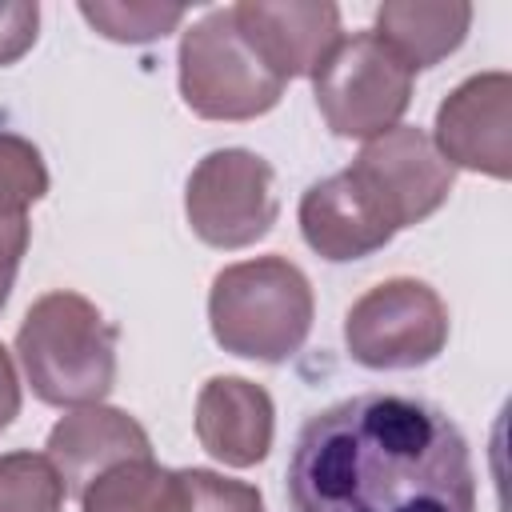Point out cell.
Here are the masks:
<instances>
[{"mask_svg": "<svg viewBox=\"0 0 512 512\" xmlns=\"http://www.w3.org/2000/svg\"><path fill=\"white\" fill-rule=\"evenodd\" d=\"M64 480L48 456L8 452L0 456V512H60Z\"/></svg>", "mask_w": 512, "mask_h": 512, "instance_id": "cell-17", "label": "cell"}, {"mask_svg": "<svg viewBox=\"0 0 512 512\" xmlns=\"http://www.w3.org/2000/svg\"><path fill=\"white\" fill-rule=\"evenodd\" d=\"M344 340L364 368H420L448 344V308L424 280H384L348 308Z\"/></svg>", "mask_w": 512, "mask_h": 512, "instance_id": "cell-6", "label": "cell"}, {"mask_svg": "<svg viewBox=\"0 0 512 512\" xmlns=\"http://www.w3.org/2000/svg\"><path fill=\"white\" fill-rule=\"evenodd\" d=\"M80 512H184V480L172 468L128 460L80 492Z\"/></svg>", "mask_w": 512, "mask_h": 512, "instance_id": "cell-16", "label": "cell"}, {"mask_svg": "<svg viewBox=\"0 0 512 512\" xmlns=\"http://www.w3.org/2000/svg\"><path fill=\"white\" fill-rule=\"evenodd\" d=\"M184 212L192 232L212 248L256 244L260 236H268L280 212L268 160L244 148L208 152L188 176Z\"/></svg>", "mask_w": 512, "mask_h": 512, "instance_id": "cell-7", "label": "cell"}, {"mask_svg": "<svg viewBox=\"0 0 512 512\" xmlns=\"http://www.w3.org/2000/svg\"><path fill=\"white\" fill-rule=\"evenodd\" d=\"M352 168L376 188V196L388 204L400 228L432 216L448 200L456 180L452 164L440 156L432 136H424L412 124H396L384 136L368 140Z\"/></svg>", "mask_w": 512, "mask_h": 512, "instance_id": "cell-9", "label": "cell"}, {"mask_svg": "<svg viewBox=\"0 0 512 512\" xmlns=\"http://www.w3.org/2000/svg\"><path fill=\"white\" fill-rule=\"evenodd\" d=\"M272 396L240 376H216L196 400V436L204 452L232 468H248L272 448Z\"/></svg>", "mask_w": 512, "mask_h": 512, "instance_id": "cell-13", "label": "cell"}, {"mask_svg": "<svg viewBox=\"0 0 512 512\" xmlns=\"http://www.w3.org/2000/svg\"><path fill=\"white\" fill-rule=\"evenodd\" d=\"M212 336L248 360H288L312 328V284L284 256L228 264L208 296Z\"/></svg>", "mask_w": 512, "mask_h": 512, "instance_id": "cell-3", "label": "cell"}, {"mask_svg": "<svg viewBox=\"0 0 512 512\" xmlns=\"http://www.w3.org/2000/svg\"><path fill=\"white\" fill-rule=\"evenodd\" d=\"M292 512H476L460 428L400 392L348 396L304 420L288 456Z\"/></svg>", "mask_w": 512, "mask_h": 512, "instance_id": "cell-1", "label": "cell"}, {"mask_svg": "<svg viewBox=\"0 0 512 512\" xmlns=\"http://www.w3.org/2000/svg\"><path fill=\"white\" fill-rule=\"evenodd\" d=\"M180 92L204 120H252L276 108L284 80L252 52L232 8H216L180 40Z\"/></svg>", "mask_w": 512, "mask_h": 512, "instance_id": "cell-4", "label": "cell"}, {"mask_svg": "<svg viewBox=\"0 0 512 512\" xmlns=\"http://www.w3.org/2000/svg\"><path fill=\"white\" fill-rule=\"evenodd\" d=\"M16 412H20V380H16L12 356L0 348V432L16 420Z\"/></svg>", "mask_w": 512, "mask_h": 512, "instance_id": "cell-21", "label": "cell"}, {"mask_svg": "<svg viewBox=\"0 0 512 512\" xmlns=\"http://www.w3.org/2000/svg\"><path fill=\"white\" fill-rule=\"evenodd\" d=\"M80 16L108 40L120 44H144L156 36H168L180 20L184 8L180 4H80Z\"/></svg>", "mask_w": 512, "mask_h": 512, "instance_id": "cell-18", "label": "cell"}, {"mask_svg": "<svg viewBox=\"0 0 512 512\" xmlns=\"http://www.w3.org/2000/svg\"><path fill=\"white\" fill-rule=\"evenodd\" d=\"M148 432L120 408L84 404L48 432V460L64 480V492H84L116 464L148 460Z\"/></svg>", "mask_w": 512, "mask_h": 512, "instance_id": "cell-12", "label": "cell"}, {"mask_svg": "<svg viewBox=\"0 0 512 512\" xmlns=\"http://www.w3.org/2000/svg\"><path fill=\"white\" fill-rule=\"evenodd\" d=\"M472 24V4L448 0V4H380L376 12V36L416 72L440 64L448 52L460 48L464 32Z\"/></svg>", "mask_w": 512, "mask_h": 512, "instance_id": "cell-14", "label": "cell"}, {"mask_svg": "<svg viewBox=\"0 0 512 512\" xmlns=\"http://www.w3.org/2000/svg\"><path fill=\"white\" fill-rule=\"evenodd\" d=\"M316 76V108L336 136L376 140L404 116L412 100V68L376 36L340 40Z\"/></svg>", "mask_w": 512, "mask_h": 512, "instance_id": "cell-5", "label": "cell"}, {"mask_svg": "<svg viewBox=\"0 0 512 512\" xmlns=\"http://www.w3.org/2000/svg\"><path fill=\"white\" fill-rule=\"evenodd\" d=\"M116 324L76 292L40 296L20 332L16 356L44 404H100L116 384Z\"/></svg>", "mask_w": 512, "mask_h": 512, "instance_id": "cell-2", "label": "cell"}, {"mask_svg": "<svg viewBox=\"0 0 512 512\" xmlns=\"http://www.w3.org/2000/svg\"><path fill=\"white\" fill-rule=\"evenodd\" d=\"M440 156L456 168L488 172L504 180L512 172V80L508 72H484L464 80L436 112Z\"/></svg>", "mask_w": 512, "mask_h": 512, "instance_id": "cell-8", "label": "cell"}, {"mask_svg": "<svg viewBox=\"0 0 512 512\" xmlns=\"http://www.w3.org/2000/svg\"><path fill=\"white\" fill-rule=\"evenodd\" d=\"M300 232L324 260H360L384 248L400 232V224L376 196V188L356 168H344L304 192Z\"/></svg>", "mask_w": 512, "mask_h": 512, "instance_id": "cell-10", "label": "cell"}, {"mask_svg": "<svg viewBox=\"0 0 512 512\" xmlns=\"http://www.w3.org/2000/svg\"><path fill=\"white\" fill-rule=\"evenodd\" d=\"M36 28H40L36 4H0V68L16 64L36 44Z\"/></svg>", "mask_w": 512, "mask_h": 512, "instance_id": "cell-20", "label": "cell"}, {"mask_svg": "<svg viewBox=\"0 0 512 512\" xmlns=\"http://www.w3.org/2000/svg\"><path fill=\"white\" fill-rule=\"evenodd\" d=\"M184 512H264V500L252 484L216 476L208 468H184Z\"/></svg>", "mask_w": 512, "mask_h": 512, "instance_id": "cell-19", "label": "cell"}, {"mask_svg": "<svg viewBox=\"0 0 512 512\" xmlns=\"http://www.w3.org/2000/svg\"><path fill=\"white\" fill-rule=\"evenodd\" d=\"M236 28L252 52L280 76H312L324 56L340 44V8L336 4H264L248 0L232 8Z\"/></svg>", "mask_w": 512, "mask_h": 512, "instance_id": "cell-11", "label": "cell"}, {"mask_svg": "<svg viewBox=\"0 0 512 512\" xmlns=\"http://www.w3.org/2000/svg\"><path fill=\"white\" fill-rule=\"evenodd\" d=\"M8 292H12V276H0V308L8 304Z\"/></svg>", "mask_w": 512, "mask_h": 512, "instance_id": "cell-22", "label": "cell"}, {"mask_svg": "<svg viewBox=\"0 0 512 512\" xmlns=\"http://www.w3.org/2000/svg\"><path fill=\"white\" fill-rule=\"evenodd\" d=\"M48 192V168L32 140L0 132V276H16L28 248V208Z\"/></svg>", "mask_w": 512, "mask_h": 512, "instance_id": "cell-15", "label": "cell"}]
</instances>
